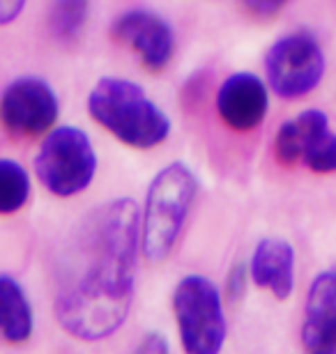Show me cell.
I'll use <instances>...</instances> for the list:
<instances>
[{
    "label": "cell",
    "instance_id": "20",
    "mask_svg": "<svg viewBox=\"0 0 336 354\" xmlns=\"http://www.w3.org/2000/svg\"><path fill=\"white\" fill-rule=\"evenodd\" d=\"M26 7V0H0V26L14 24Z\"/></svg>",
    "mask_w": 336,
    "mask_h": 354
},
{
    "label": "cell",
    "instance_id": "16",
    "mask_svg": "<svg viewBox=\"0 0 336 354\" xmlns=\"http://www.w3.org/2000/svg\"><path fill=\"white\" fill-rule=\"evenodd\" d=\"M302 164L313 173H336V133H327L320 143L302 159Z\"/></svg>",
    "mask_w": 336,
    "mask_h": 354
},
{
    "label": "cell",
    "instance_id": "8",
    "mask_svg": "<svg viewBox=\"0 0 336 354\" xmlns=\"http://www.w3.org/2000/svg\"><path fill=\"white\" fill-rule=\"evenodd\" d=\"M113 39L139 55L148 72L166 69L175 53V35L166 19L148 10H130L113 21Z\"/></svg>",
    "mask_w": 336,
    "mask_h": 354
},
{
    "label": "cell",
    "instance_id": "18",
    "mask_svg": "<svg viewBox=\"0 0 336 354\" xmlns=\"http://www.w3.org/2000/svg\"><path fill=\"white\" fill-rule=\"evenodd\" d=\"M134 354H170L168 341L161 334H154L152 331V334L143 336V341L139 343V348H136Z\"/></svg>",
    "mask_w": 336,
    "mask_h": 354
},
{
    "label": "cell",
    "instance_id": "13",
    "mask_svg": "<svg viewBox=\"0 0 336 354\" xmlns=\"http://www.w3.org/2000/svg\"><path fill=\"white\" fill-rule=\"evenodd\" d=\"M33 306L17 279L0 274V336L7 343H26L33 336Z\"/></svg>",
    "mask_w": 336,
    "mask_h": 354
},
{
    "label": "cell",
    "instance_id": "12",
    "mask_svg": "<svg viewBox=\"0 0 336 354\" xmlns=\"http://www.w3.org/2000/svg\"><path fill=\"white\" fill-rule=\"evenodd\" d=\"M330 133V118L318 109L302 111L288 122L278 127L274 138V152L281 164L302 161L320 140Z\"/></svg>",
    "mask_w": 336,
    "mask_h": 354
},
{
    "label": "cell",
    "instance_id": "10",
    "mask_svg": "<svg viewBox=\"0 0 336 354\" xmlns=\"http://www.w3.org/2000/svg\"><path fill=\"white\" fill-rule=\"evenodd\" d=\"M302 343L306 352L336 350V265L313 279L304 306Z\"/></svg>",
    "mask_w": 336,
    "mask_h": 354
},
{
    "label": "cell",
    "instance_id": "5",
    "mask_svg": "<svg viewBox=\"0 0 336 354\" xmlns=\"http://www.w3.org/2000/svg\"><path fill=\"white\" fill-rule=\"evenodd\" d=\"M35 173L48 194L58 198L85 191L97 173V152L88 133L78 127L51 129L35 157Z\"/></svg>",
    "mask_w": 336,
    "mask_h": 354
},
{
    "label": "cell",
    "instance_id": "9",
    "mask_svg": "<svg viewBox=\"0 0 336 354\" xmlns=\"http://www.w3.org/2000/svg\"><path fill=\"white\" fill-rule=\"evenodd\" d=\"M267 109V86L251 72L228 76L217 92V113L221 122L233 131H251L260 127Z\"/></svg>",
    "mask_w": 336,
    "mask_h": 354
},
{
    "label": "cell",
    "instance_id": "2",
    "mask_svg": "<svg viewBox=\"0 0 336 354\" xmlns=\"http://www.w3.org/2000/svg\"><path fill=\"white\" fill-rule=\"evenodd\" d=\"M88 113L113 138L134 150L161 145L170 133L168 115L130 79H99L88 95Z\"/></svg>",
    "mask_w": 336,
    "mask_h": 354
},
{
    "label": "cell",
    "instance_id": "6",
    "mask_svg": "<svg viewBox=\"0 0 336 354\" xmlns=\"http://www.w3.org/2000/svg\"><path fill=\"white\" fill-rule=\"evenodd\" d=\"M265 72L269 88L283 99L309 95L325 76V51L309 30L278 37L267 48Z\"/></svg>",
    "mask_w": 336,
    "mask_h": 354
},
{
    "label": "cell",
    "instance_id": "11",
    "mask_svg": "<svg viewBox=\"0 0 336 354\" xmlns=\"http://www.w3.org/2000/svg\"><path fill=\"white\" fill-rule=\"evenodd\" d=\"M249 274L256 286L285 301L295 290V249L278 237L260 239L249 263Z\"/></svg>",
    "mask_w": 336,
    "mask_h": 354
},
{
    "label": "cell",
    "instance_id": "4",
    "mask_svg": "<svg viewBox=\"0 0 336 354\" xmlns=\"http://www.w3.org/2000/svg\"><path fill=\"white\" fill-rule=\"evenodd\" d=\"M173 313L184 354H221L226 315L219 288L201 274H189L175 286Z\"/></svg>",
    "mask_w": 336,
    "mask_h": 354
},
{
    "label": "cell",
    "instance_id": "17",
    "mask_svg": "<svg viewBox=\"0 0 336 354\" xmlns=\"http://www.w3.org/2000/svg\"><path fill=\"white\" fill-rule=\"evenodd\" d=\"M247 290V265H235L233 272L226 279V292L228 299H240Z\"/></svg>",
    "mask_w": 336,
    "mask_h": 354
},
{
    "label": "cell",
    "instance_id": "1",
    "mask_svg": "<svg viewBox=\"0 0 336 354\" xmlns=\"http://www.w3.org/2000/svg\"><path fill=\"white\" fill-rule=\"evenodd\" d=\"M141 212L132 198L90 209L55 260V320L78 341H104L123 327L136 290Z\"/></svg>",
    "mask_w": 336,
    "mask_h": 354
},
{
    "label": "cell",
    "instance_id": "15",
    "mask_svg": "<svg viewBox=\"0 0 336 354\" xmlns=\"http://www.w3.org/2000/svg\"><path fill=\"white\" fill-rule=\"evenodd\" d=\"M30 198V175L19 161L0 159V216L17 214Z\"/></svg>",
    "mask_w": 336,
    "mask_h": 354
},
{
    "label": "cell",
    "instance_id": "7",
    "mask_svg": "<svg viewBox=\"0 0 336 354\" xmlns=\"http://www.w3.org/2000/svg\"><path fill=\"white\" fill-rule=\"evenodd\" d=\"M58 95L39 76H21L0 95V124L17 138L48 133L58 122Z\"/></svg>",
    "mask_w": 336,
    "mask_h": 354
},
{
    "label": "cell",
    "instance_id": "19",
    "mask_svg": "<svg viewBox=\"0 0 336 354\" xmlns=\"http://www.w3.org/2000/svg\"><path fill=\"white\" fill-rule=\"evenodd\" d=\"M245 7L256 17H272L276 14L281 7L288 5V0H242Z\"/></svg>",
    "mask_w": 336,
    "mask_h": 354
},
{
    "label": "cell",
    "instance_id": "14",
    "mask_svg": "<svg viewBox=\"0 0 336 354\" xmlns=\"http://www.w3.org/2000/svg\"><path fill=\"white\" fill-rule=\"evenodd\" d=\"M90 17V0H53L48 12V30L62 44H74L81 37Z\"/></svg>",
    "mask_w": 336,
    "mask_h": 354
},
{
    "label": "cell",
    "instance_id": "3",
    "mask_svg": "<svg viewBox=\"0 0 336 354\" xmlns=\"http://www.w3.org/2000/svg\"><path fill=\"white\" fill-rule=\"evenodd\" d=\"M196 196V175L180 161L152 177L141 214V251L150 263L170 256Z\"/></svg>",
    "mask_w": 336,
    "mask_h": 354
},
{
    "label": "cell",
    "instance_id": "21",
    "mask_svg": "<svg viewBox=\"0 0 336 354\" xmlns=\"http://www.w3.org/2000/svg\"><path fill=\"white\" fill-rule=\"evenodd\" d=\"M306 354H336V350H323V352H306Z\"/></svg>",
    "mask_w": 336,
    "mask_h": 354
}]
</instances>
